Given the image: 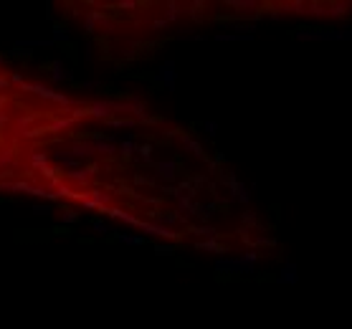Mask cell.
Masks as SVG:
<instances>
[{
  "mask_svg": "<svg viewBox=\"0 0 352 329\" xmlns=\"http://www.w3.org/2000/svg\"><path fill=\"white\" fill-rule=\"evenodd\" d=\"M36 122V114H21L18 117V122H16V129H18V134H25L28 129H31V124Z\"/></svg>",
  "mask_w": 352,
  "mask_h": 329,
  "instance_id": "30",
  "label": "cell"
},
{
  "mask_svg": "<svg viewBox=\"0 0 352 329\" xmlns=\"http://www.w3.org/2000/svg\"><path fill=\"white\" fill-rule=\"evenodd\" d=\"M152 152H155V147H152L150 142H144V144L137 147V157H140L144 164H155V162H152Z\"/></svg>",
  "mask_w": 352,
  "mask_h": 329,
  "instance_id": "29",
  "label": "cell"
},
{
  "mask_svg": "<svg viewBox=\"0 0 352 329\" xmlns=\"http://www.w3.org/2000/svg\"><path fill=\"white\" fill-rule=\"evenodd\" d=\"M99 172V164H86V167H81V170H71V172H66V177L69 180H74V183H79V185H86L92 180V177Z\"/></svg>",
  "mask_w": 352,
  "mask_h": 329,
  "instance_id": "15",
  "label": "cell"
},
{
  "mask_svg": "<svg viewBox=\"0 0 352 329\" xmlns=\"http://www.w3.org/2000/svg\"><path fill=\"white\" fill-rule=\"evenodd\" d=\"M218 43H228V41H254V36H241V33H218Z\"/></svg>",
  "mask_w": 352,
  "mask_h": 329,
  "instance_id": "36",
  "label": "cell"
},
{
  "mask_svg": "<svg viewBox=\"0 0 352 329\" xmlns=\"http://www.w3.org/2000/svg\"><path fill=\"white\" fill-rule=\"evenodd\" d=\"M167 25H170V21H165V18H157V21H152V28H155V31H165Z\"/></svg>",
  "mask_w": 352,
  "mask_h": 329,
  "instance_id": "51",
  "label": "cell"
},
{
  "mask_svg": "<svg viewBox=\"0 0 352 329\" xmlns=\"http://www.w3.org/2000/svg\"><path fill=\"white\" fill-rule=\"evenodd\" d=\"M188 233H193L198 238H203V241H213V238H218V231L211 226V223H200V226H190Z\"/></svg>",
  "mask_w": 352,
  "mask_h": 329,
  "instance_id": "21",
  "label": "cell"
},
{
  "mask_svg": "<svg viewBox=\"0 0 352 329\" xmlns=\"http://www.w3.org/2000/svg\"><path fill=\"white\" fill-rule=\"evenodd\" d=\"M84 56H86V58H92V56H94V51H92V43H89V46L84 48Z\"/></svg>",
  "mask_w": 352,
  "mask_h": 329,
  "instance_id": "59",
  "label": "cell"
},
{
  "mask_svg": "<svg viewBox=\"0 0 352 329\" xmlns=\"http://www.w3.org/2000/svg\"><path fill=\"white\" fill-rule=\"evenodd\" d=\"M215 162H218V164H223V162H226V155H223V152H218V155H215Z\"/></svg>",
  "mask_w": 352,
  "mask_h": 329,
  "instance_id": "60",
  "label": "cell"
},
{
  "mask_svg": "<svg viewBox=\"0 0 352 329\" xmlns=\"http://www.w3.org/2000/svg\"><path fill=\"white\" fill-rule=\"evenodd\" d=\"M135 183H137V185H155L152 177H144V175H137V177H135Z\"/></svg>",
  "mask_w": 352,
  "mask_h": 329,
  "instance_id": "53",
  "label": "cell"
},
{
  "mask_svg": "<svg viewBox=\"0 0 352 329\" xmlns=\"http://www.w3.org/2000/svg\"><path fill=\"white\" fill-rule=\"evenodd\" d=\"M297 41H352V28H299Z\"/></svg>",
  "mask_w": 352,
  "mask_h": 329,
  "instance_id": "2",
  "label": "cell"
},
{
  "mask_svg": "<svg viewBox=\"0 0 352 329\" xmlns=\"http://www.w3.org/2000/svg\"><path fill=\"white\" fill-rule=\"evenodd\" d=\"M107 127H112V129H135L137 127V119H132V117H112V119H107Z\"/></svg>",
  "mask_w": 352,
  "mask_h": 329,
  "instance_id": "23",
  "label": "cell"
},
{
  "mask_svg": "<svg viewBox=\"0 0 352 329\" xmlns=\"http://www.w3.org/2000/svg\"><path fill=\"white\" fill-rule=\"evenodd\" d=\"M10 86V79H5V76H0V96H3V92Z\"/></svg>",
  "mask_w": 352,
  "mask_h": 329,
  "instance_id": "55",
  "label": "cell"
},
{
  "mask_svg": "<svg viewBox=\"0 0 352 329\" xmlns=\"http://www.w3.org/2000/svg\"><path fill=\"white\" fill-rule=\"evenodd\" d=\"M251 248H254V251H256V248H274V238L258 235V238H254V241H251Z\"/></svg>",
  "mask_w": 352,
  "mask_h": 329,
  "instance_id": "38",
  "label": "cell"
},
{
  "mask_svg": "<svg viewBox=\"0 0 352 329\" xmlns=\"http://www.w3.org/2000/svg\"><path fill=\"white\" fill-rule=\"evenodd\" d=\"M180 144L188 149V152L190 155H193V157H198V160H205V162H208V157H205V152H203V144L198 142V140H193V137H190V134H180Z\"/></svg>",
  "mask_w": 352,
  "mask_h": 329,
  "instance_id": "18",
  "label": "cell"
},
{
  "mask_svg": "<svg viewBox=\"0 0 352 329\" xmlns=\"http://www.w3.org/2000/svg\"><path fill=\"white\" fill-rule=\"evenodd\" d=\"M51 81L61 84V81H74V71H69L64 66V61H53L51 64Z\"/></svg>",
  "mask_w": 352,
  "mask_h": 329,
  "instance_id": "17",
  "label": "cell"
},
{
  "mask_svg": "<svg viewBox=\"0 0 352 329\" xmlns=\"http://www.w3.org/2000/svg\"><path fill=\"white\" fill-rule=\"evenodd\" d=\"M96 86H99L96 81H84L81 84V89H86V92H92V89H96Z\"/></svg>",
  "mask_w": 352,
  "mask_h": 329,
  "instance_id": "58",
  "label": "cell"
},
{
  "mask_svg": "<svg viewBox=\"0 0 352 329\" xmlns=\"http://www.w3.org/2000/svg\"><path fill=\"white\" fill-rule=\"evenodd\" d=\"M152 170H155L157 180H163L165 185H172L175 177H178V162H175L172 157L170 160H160V162L152 164Z\"/></svg>",
  "mask_w": 352,
  "mask_h": 329,
  "instance_id": "8",
  "label": "cell"
},
{
  "mask_svg": "<svg viewBox=\"0 0 352 329\" xmlns=\"http://www.w3.org/2000/svg\"><path fill=\"white\" fill-rule=\"evenodd\" d=\"M155 84L165 86L167 92H175V89H178V64H175L172 58L160 64V69L155 73Z\"/></svg>",
  "mask_w": 352,
  "mask_h": 329,
  "instance_id": "5",
  "label": "cell"
},
{
  "mask_svg": "<svg viewBox=\"0 0 352 329\" xmlns=\"http://www.w3.org/2000/svg\"><path fill=\"white\" fill-rule=\"evenodd\" d=\"M350 3H332L329 5V18H345L347 13H350Z\"/></svg>",
  "mask_w": 352,
  "mask_h": 329,
  "instance_id": "32",
  "label": "cell"
},
{
  "mask_svg": "<svg viewBox=\"0 0 352 329\" xmlns=\"http://www.w3.org/2000/svg\"><path fill=\"white\" fill-rule=\"evenodd\" d=\"M135 152H137V144L132 142V137H127V140L119 142V155H122V157H132Z\"/></svg>",
  "mask_w": 352,
  "mask_h": 329,
  "instance_id": "34",
  "label": "cell"
},
{
  "mask_svg": "<svg viewBox=\"0 0 352 329\" xmlns=\"http://www.w3.org/2000/svg\"><path fill=\"white\" fill-rule=\"evenodd\" d=\"M61 223L64 226H74V223H79V213L71 211V208H66V211L61 213Z\"/></svg>",
  "mask_w": 352,
  "mask_h": 329,
  "instance_id": "39",
  "label": "cell"
},
{
  "mask_svg": "<svg viewBox=\"0 0 352 329\" xmlns=\"http://www.w3.org/2000/svg\"><path fill=\"white\" fill-rule=\"evenodd\" d=\"M155 253H157V256H172L175 246H172V243H157V246H155Z\"/></svg>",
  "mask_w": 352,
  "mask_h": 329,
  "instance_id": "41",
  "label": "cell"
},
{
  "mask_svg": "<svg viewBox=\"0 0 352 329\" xmlns=\"http://www.w3.org/2000/svg\"><path fill=\"white\" fill-rule=\"evenodd\" d=\"M13 164H16V149H10V147L0 149V177H10Z\"/></svg>",
  "mask_w": 352,
  "mask_h": 329,
  "instance_id": "16",
  "label": "cell"
},
{
  "mask_svg": "<svg viewBox=\"0 0 352 329\" xmlns=\"http://www.w3.org/2000/svg\"><path fill=\"white\" fill-rule=\"evenodd\" d=\"M160 192H163V195H172V198H178V188H175V185H160Z\"/></svg>",
  "mask_w": 352,
  "mask_h": 329,
  "instance_id": "49",
  "label": "cell"
},
{
  "mask_svg": "<svg viewBox=\"0 0 352 329\" xmlns=\"http://www.w3.org/2000/svg\"><path fill=\"white\" fill-rule=\"evenodd\" d=\"M203 8H205L203 0H193V3L188 5V10H185V13H188V16L193 18V21H200V10H203Z\"/></svg>",
  "mask_w": 352,
  "mask_h": 329,
  "instance_id": "37",
  "label": "cell"
},
{
  "mask_svg": "<svg viewBox=\"0 0 352 329\" xmlns=\"http://www.w3.org/2000/svg\"><path fill=\"white\" fill-rule=\"evenodd\" d=\"M92 228L99 233H109V223L107 220H92Z\"/></svg>",
  "mask_w": 352,
  "mask_h": 329,
  "instance_id": "46",
  "label": "cell"
},
{
  "mask_svg": "<svg viewBox=\"0 0 352 329\" xmlns=\"http://www.w3.org/2000/svg\"><path fill=\"white\" fill-rule=\"evenodd\" d=\"M193 185H195V188L205 185V175H195V177H193Z\"/></svg>",
  "mask_w": 352,
  "mask_h": 329,
  "instance_id": "57",
  "label": "cell"
},
{
  "mask_svg": "<svg viewBox=\"0 0 352 329\" xmlns=\"http://www.w3.org/2000/svg\"><path fill=\"white\" fill-rule=\"evenodd\" d=\"M51 160L58 164V167H64V170H69V172H71V170H81V167H84L81 160H76L74 155L69 152V147H66V149H56V152L51 155Z\"/></svg>",
  "mask_w": 352,
  "mask_h": 329,
  "instance_id": "11",
  "label": "cell"
},
{
  "mask_svg": "<svg viewBox=\"0 0 352 329\" xmlns=\"http://www.w3.org/2000/svg\"><path fill=\"white\" fill-rule=\"evenodd\" d=\"M223 5L231 8V10H236L238 16H243V18H251V13H254V16L258 13V3H256V0H223Z\"/></svg>",
  "mask_w": 352,
  "mask_h": 329,
  "instance_id": "12",
  "label": "cell"
},
{
  "mask_svg": "<svg viewBox=\"0 0 352 329\" xmlns=\"http://www.w3.org/2000/svg\"><path fill=\"white\" fill-rule=\"evenodd\" d=\"M81 208H84V211H101V208H99V205H96V203L89 198V192H86V195L81 198Z\"/></svg>",
  "mask_w": 352,
  "mask_h": 329,
  "instance_id": "43",
  "label": "cell"
},
{
  "mask_svg": "<svg viewBox=\"0 0 352 329\" xmlns=\"http://www.w3.org/2000/svg\"><path fill=\"white\" fill-rule=\"evenodd\" d=\"M178 200V213L185 218V215H198L200 211V203H195L193 198H188V195H180V198H175Z\"/></svg>",
  "mask_w": 352,
  "mask_h": 329,
  "instance_id": "20",
  "label": "cell"
},
{
  "mask_svg": "<svg viewBox=\"0 0 352 329\" xmlns=\"http://www.w3.org/2000/svg\"><path fill=\"white\" fill-rule=\"evenodd\" d=\"M142 233H147V235H157V238H165L167 243H175L180 238V233L175 231V228H167V226H160V223L155 220H142V226H140Z\"/></svg>",
  "mask_w": 352,
  "mask_h": 329,
  "instance_id": "7",
  "label": "cell"
},
{
  "mask_svg": "<svg viewBox=\"0 0 352 329\" xmlns=\"http://www.w3.org/2000/svg\"><path fill=\"white\" fill-rule=\"evenodd\" d=\"M10 84L21 89V86H23L25 81H23V76H21V73H18V71H13V73H10Z\"/></svg>",
  "mask_w": 352,
  "mask_h": 329,
  "instance_id": "50",
  "label": "cell"
},
{
  "mask_svg": "<svg viewBox=\"0 0 352 329\" xmlns=\"http://www.w3.org/2000/svg\"><path fill=\"white\" fill-rule=\"evenodd\" d=\"M195 248L198 251H211V253H226L228 251L223 243H218V238H213V241H198Z\"/></svg>",
  "mask_w": 352,
  "mask_h": 329,
  "instance_id": "25",
  "label": "cell"
},
{
  "mask_svg": "<svg viewBox=\"0 0 352 329\" xmlns=\"http://www.w3.org/2000/svg\"><path fill=\"white\" fill-rule=\"evenodd\" d=\"M241 220H243V226H251V228H254V226H258L256 215H254V213H248V211H246V213L241 215Z\"/></svg>",
  "mask_w": 352,
  "mask_h": 329,
  "instance_id": "47",
  "label": "cell"
},
{
  "mask_svg": "<svg viewBox=\"0 0 352 329\" xmlns=\"http://www.w3.org/2000/svg\"><path fill=\"white\" fill-rule=\"evenodd\" d=\"M183 13H185V10H183V5L178 3V0H170V3L165 5V21H170V23H172V21H178V18L183 16Z\"/></svg>",
  "mask_w": 352,
  "mask_h": 329,
  "instance_id": "26",
  "label": "cell"
},
{
  "mask_svg": "<svg viewBox=\"0 0 352 329\" xmlns=\"http://www.w3.org/2000/svg\"><path fill=\"white\" fill-rule=\"evenodd\" d=\"M48 160H51V155H48V152H41V149H33V152L28 155V164H31L33 172L46 170V167H48Z\"/></svg>",
  "mask_w": 352,
  "mask_h": 329,
  "instance_id": "19",
  "label": "cell"
},
{
  "mask_svg": "<svg viewBox=\"0 0 352 329\" xmlns=\"http://www.w3.org/2000/svg\"><path fill=\"white\" fill-rule=\"evenodd\" d=\"M306 16H329V5H322V3H306Z\"/></svg>",
  "mask_w": 352,
  "mask_h": 329,
  "instance_id": "33",
  "label": "cell"
},
{
  "mask_svg": "<svg viewBox=\"0 0 352 329\" xmlns=\"http://www.w3.org/2000/svg\"><path fill=\"white\" fill-rule=\"evenodd\" d=\"M69 152L74 155L76 160H89V157H94L96 155V144H94V140H84V142H74L69 147Z\"/></svg>",
  "mask_w": 352,
  "mask_h": 329,
  "instance_id": "13",
  "label": "cell"
},
{
  "mask_svg": "<svg viewBox=\"0 0 352 329\" xmlns=\"http://www.w3.org/2000/svg\"><path fill=\"white\" fill-rule=\"evenodd\" d=\"M33 213L36 215H51L53 213V203H36L33 205Z\"/></svg>",
  "mask_w": 352,
  "mask_h": 329,
  "instance_id": "40",
  "label": "cell"
},
{
  "mask_svg": "<svg viewBox=\"0 0 352 329\" xmlns=\"http://www.w3.org/2000/svg\"><path fill=\"white\" fill-rule=\"evenodd\" d=\"M101 213H107V215H109V218H114V220H122V223H127V226H135V228H140V226H142V220H140L137 215H132V213L122 211V208L109 205V208H101Z\"/></svg>",
  "mask_w": 352,
  "mask_h": 329,
  "instance_id": "14",
  "label": "cell"
},
{
  "mask_svg": "<svg viewBox=\"0 0 352 329\" xmlns=\"http://www.w3.org/2000/svg\"><path fill=\"white\" fill-rule=\"evenodd\" d=\"M8 124H10V119H8V114H5L3 109H0V129H5Z\"/></svg>",
  "mask_w": 352,
  "mask_h": 329,
  "instance_id": "54",
  "label": "cell"
},
{
  "mask_svg": "<svg viewBox=\"0 0 352 329\" xmlns=\"http://www.w3.org/2000/svg\"><path fill=\"white\" fill-rule=\"evenodd\" d=\"M76 124V119H71V117H58L53 119V122L46 127V132H64V129H71Z\"/></svg>",
  "mask_w": 352,
  "mask_h": 329,
  "instance_id": "24",
  "label": "cell"
},
{
  "mask_svg": "<svg viewBox=\"0 0 352 329\" xmlns=\"http://www.w3.org/2000/svg\"><path fill=\"white\" fill-rule=\"evenodd\" d=\"M41 175H43V177H46V180L51 183V180H56V167H51V164H48L46 170H41Z\"/></svg>",
  "mask_w": 352,
  "mask_h": 329,
  "instance_id": "52",
  "label": "cell"
},
{
  "mask_svg": "<svg viewBox=\"0 0 352 329\" xmlns=\"http://www.w3.org/2000/svg\"><path fill=\"white\" fill-rule=\"evenodd\" d=\"M221 183L231 190V200H238V203H243V205L251 203V190H256V183L246 185V183H241L233 172H223V175H221Z\"/></svg>",
  "mask_w": 352,
  "mask_h": 329,
  "instance_id": "4",
  "label": "cell"
},
{
  "mask_svg": "<svg viewBox=\"0 0 352 329\" xmlns=\"http://www.w3.org/2000/svg\"><path fill=\"white\" fill-rule=\"evenodd\" d=\"M84 31H86V33H96V31L109 33V31H112V21H109L101 10H89V13L84 16Z\"/></svg>",
  "mask_w": 352,
  "mask_h": 329,
  "instance_id": "6",
  "label": "cell"
},
{
  "mask_svg": "<svg viewBox=\"0 0 352 329\" xmlns=\"http://www.w3.org/2000/svg\"><path fill=\"white\" fill-rule=\"evenodd\" d=\"M3 61H5V58H3V56H0V71H3Z\"/></svg>",
  "mask_w": 352,
  "mask_h": 329,
  "instance_id": "61",
  "label": "cell"
},
{
  "mask_svg": "<svg viewBox=\"0 0 352 329\" xmlns=\"http://www.w3.org/2000/svg\"><path fill=\"white\" fill-rule=\"evenodd\" d=\"M213 215H215V203H205V205H200V211H198V218H200L203 223H208Z\"/></svg>",
  "mask_w": 352,
  "mask_h": 329,
  "instance_id": "35",
  "label": "cell"
},
{
  "mask_svg": "<svg viewBox=\"0 0 352 329\" xmlns=\"http://www.w3.org/2000/svg\"><path fill=\"white\" fill-rule=\"evenodd\" d=\"M51 41H53V43H66V41H69V28H66L64 23H53Z\"/></svg>",
  "mask_w": 352,
  "mask_h": 329,
  "instance_id": "28",
  "label": "cell"
},
{
  "mask_svg": "<svg viewBox=\"0 0 352 329\" xmlns=\"http://www.w3.org/2000/svg\"><path fill=\"white\" fill-rule=\"evenodd\" d=\"M21 92H31V94H36L38 99H46V101L58 104V112H71V107H74V101H71L66 94H58V92H53L51 86L41 84V81H25V84L21 86Z\"/></svg>",
  "mask_w": 352,
  "mask_h": 329,
  "instance_id": "3",
  "label": "cell"
},
{
  "mask_svg": "<svg viewBox=\"0 0 352 329\" xmlns=\"http://www.w3.org/2000/svg\"><path fill=\"white\" fill-rule=\"evenodd\" d=\"M84 117H89V109H84V107H76V109H71V119H84Z\"/></svg>",
  "mask_w": 352,
  "mask_h": 329,
  "instance_id": "48",
  "label": "cell"
},
{
  "mask_svg": "<svg viewBox=\"0 0 352 329\" xmlns=\"http://www.w3.org/2000/svg\"><path fill=\"white\" fill-rule=\"evenodd\" d=\"M114 8L117 10H137L140 3H137V0H119V3H114Z\"/></svg>",
  "mask_w": 352,
  "mask_h": 329,
  "instance_id": "42",
  "label": "cell"
},
{
  "mask_svg": "<svg viewBox=\"0 0 352 329\" xmlns=\"http://www.w3.org/2000/svg\"><path fill=\"white\" fill-rule=\"evenodd\" d=\"M86 109H89V117L101 119V122H107V119H112V114H117L112 99H96V101H92Z\"/></svg>",
  "mask_w": 352,
  "mask_h": 329,
  "instance_id": "9",
  "label": "cell"
},
{
  "mask_svg": "<svg viewBox=\"0 0 352 329\" xmlns=\"http://www.w3.org/2000/svg\"><path fill=\"white\" fill-rule=\"evenodd\" d=\"M276 283L279 286H294V283H299V266L294 261H286L276 276Z\"/></svg>",
  "mask_w": 352,
  "mask_h": 329,
  "instance_id": "10",
  "label": "cell"
},
{
  "mask_svg": "<svg viewBox=\"0 0 352 329\" xmlns=\"http://www.w3.org/2000/svg\"><path fill=\"white\" fill-rule=\"evenodd\" d=\"M114 238L124 246H144L147 243V238L144 235H137V233H114Z\"/></svg>",
  "mask_w": 352,
  "mask_h": 329,
  "instance_id": "22",
  "label": "cell"
},
{
  "mask_svg": "<svg viewBox=\"0 0 352 329\" xmlns=\"http://www.w3.org/2000/svg\"><path fill=\"white\" fill-rule=\"evenodd\" d=\"M256 21H241V23H236L233 25V31H238L241 36H254L256 33Z\"/></svg>",
  "mask_w": 352,
  "mask_h": 329,
  "instance_id": "31",
  "label": "cell"
},
{
  "mask_svg": "<svg viewBox=\"0 0 352 329\" xmlns=\"http://www.w3.org/2000/svg\"><path fill=\"white\" fill-rule=\"evenodd\" d=\"M205 164H208V172H211V175H215V172H218V162H215V160H208Z\"/></svg>",
  "mask_w": 352,
  "mask_h": 329,
  "instance_id": "56",
  "label": "cell"
},
{
  "mask_svg": "<svg viewBox=\"0 0 352 329\" xmlns=\"http://www.w3.org/2000/svg\"><path fill=\"white\" fill-rule=\"evenodd\" d=\"M258 261V251L254 248H246L241 256L231 258V256H221L215 261V271L218 274H236V276H246V274H254V266Z\"/></svg>",
  "mask_w": 352,
  "mask_h": 329,
  "instance_id": "1",
  "label": "cell"
},
{
  "mask_svg": "<svg viewBox=\"0 0 352 329\" xmlns=\"http://www.w3.org/2000/svg\"><path fill=\"white\" fill-rule=\"evenodd\" d=\"M203 132L208 134V137H215L218 134V122H211V119L208 122H203Z\"/></svg>",
  "mask_w": 352,
  "mask_h": 329,
  "instance_id": "44",
  "label": "cell"
},
{
  "mask_svg": "<svg viewBox=\"0 0 352 329\" xmlns=\"http://www.w3.org/2000/svg\"><path fill=\"white\" fill-rule=\"evenodd\" d=\"M178 38H180V41H205V36H203V33H185V31H183V33H178Z\"/></svg>",
  "mask_w": 352,
  "mask_h": 329,
  "instance_id": "45",
  "label": "cell"
},
{
  "mask_svg": "<svg viewBox=\"0 0 352 329\" xmlns=\"http://www.w3.org/2000/svg\"><path fill=\"white\" fill-rule=\"evenodd\" d=\"M89 198L99 205V208H109V203H112V195H109V192H104V190H89Z\"/></svg>",
  "mask_w": 352,
  "mask_h": 329,
  "instance_id": "27",
  "label": "cell"
}]
</instances>
